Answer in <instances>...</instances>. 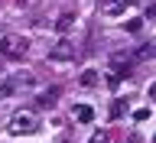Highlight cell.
I'll return each instance as SVG.
<instances>
[{
	"mask_svg": "<svg viewBox=\"0 0 156 143\" xmlns=\"http://www.w3.org/2000/svg\"><path fill=\"white\" fill-rule=\"evenodd\" d=\"M36 127H39V120H36V114L33 111H16V114L10 117V134L13 137H26V134H36Z\"/></svg>",
	"mask_w": 156,
	"mask_h": 143,
	"instance_id": "obj_1",
	"label": "cell"
},
{
	"mask_svg": "<svg viewBox=\"0 0 156 143\" xmlns=\"http://www.w3.org/2000/svg\"><path fill=\"white\" fill-rule=\"evenodd\" d=\"M26 49H29V42L23 36H13V33L0 36V52H3L7 59H23V55H26Z\"/></svg>",
	"mask_w": 156,
	"mask_h": 143,
	"instance_id": "obj_2",
	"label": "cell"
},
{
	"mask_svg": "<svg viewBox=\"0 0 156 143\" xmlns=\"http://www.w3.org/2000/svg\"><path fill=\"white\" fill-rule=\"evenodd\" d=\"M49 59H55V62H68V59H75V46H72L68 39H58L55 46L49 49Z\"/></svg>",
	"mask_w": 156,
	"mask_h": 143,
	"instance_id": "obj_3",
	"label": "cell"
},
{
	"mask_svg": "<svg viewBox=\"0 0 156 143\" xmlns=\"http://www.w3.org/2000/svg\"><path fill=\"white\" fill-rule=\"evenodd\" d=\"M127 13V0H104L101 3V16H120Z\"/></svg>",
	"mask_w": 156,
	"mask_h": 143,
	"instance_id": "obj_4",
	"label": "cell"
},
{
	"mask_svg": "<svg viewBox=\"0 0 156 143\" xmlns=\"http://www.w3.org/2000/svg\"><path fill=\"white\" fill-rule=\"evenodd\" d=\"M72 117H75L78 124H91V120H94V111H91L88 104H78L75 111H72Z\"/></svg>",
	"mask_w": 156,
	"mask_h": 143,
	"instance_id": "obj_5",
	"label": "cell"
},
{
	"mask_svg": "<svg viewBox=\"0 0 156 143\" xmlns=\"http://www.w3.org/2000/svg\"><path fill=\"white\" fill-rule=\"evenodd\" d=\"M72 26H75V13H62V16L55 20V29H58V33H68Z\"/></svg>",
	"mask_w": 156,
	"mask_h": 143,
	"instance_id": "obj_6",
	"label": "cell"
},
{
	"mask_svg": "<svg viewBox=\"0 0 156 143\" xmlns=\"http://www.w3.org/2000/svg\"><path fill=\"white\" fill-rule=\"evenodd\" d=\"M55 98H58V91H55V88H49V91H42V95L36 98V104L39 107H52V104H55Z\"/></svg>",
	"mask_w": 156,
	"mask_h": 143,
	"instance_id": "obj_7",
	"label": "cell"
},
{
	"mask_svg": "<svg viewBox=\"0 0 156 143\" xmlns=\"http://www.w3.org/2000/svg\"><path fill=\"white\" fill-rule=\"evenodd\" d=\"M78 81H81V85H85V88H94V85H98V72H94V68H85V72H81V78H78Z\"/></svg>",
	"mask_w": 156,
	"mask_h": 143,
	"instance_id": "obj_8",
	"label": "cell"
},
{
	"mask_svg": "<svg viewBox=\"0 0 156 143\" xmlns=\"http://www.w3.org/2000/svg\"><path fill=\"white\" fill-rule=\"evenodd\" d=\"M124 26H127V33H140V26H143V20H127Z\"/></svg>",
	"mask_w": 156,
	"mask_h": 143,
	"instance_id": "obj_9",
	"label": "cell"
},
{
	"mask_svg": "<svg viewBox=\"0 0 156 143\" xmlns=\"http://www.w3.org/2000/svg\"><path fill=\"white\" fill-rule=\"evenodd\" d=\"M153 52H156L153 46H140V49H136V59H150V55H153Z\"/></svg>",
	"mask_w": 156,
	"mask_h": 143,
	"instance_id": "obj_10",
	"label": "cell"
},
{
	"mask_svg": "<svg viewBox=\"0 0 156 143\" xmlns=\"http://www.w3.org/2000/svg\"><path fill=\"white\" fill-rule=\"evenodd\" d=\"M88 143H107V130H98V134L91 137V140H88Z\"/></svg>",
	"mask_w": 156,
	"mask_h": 143,
	"instance_id": "obj_11",
	"label": "cell"
},
{
	"mask_svg": "<svg viewBox=\"0 0 156 143\" xmlns=\"http://www.w3.org/2000/svg\"><path fill=\"white\" fill-rule=\"evenodd\" d=\"M124 114V101H114V107H111V117H120Z\"/></svg>",
	"mask_w": 156,
	"mask_h": 143,
	"instance_id": "obj_12",
	"label": "cell"
},
{
	"mask_svg": "<svg viewBox=\"0 0 156 143\" xmlns=\"http://www.w3.org/2000/svg\"><path fill=\"white\" fill-rule=\"evenodd\" d=\"M146 117H150V111H146V107H140V111H133V120H146Z\"/></svg>",
	"mask_w": 156,
	"mask_h": 143,
	"instance_id": "obj_13",
	"label": "cell"
},
{
	"mask_svg": "<svg viewBox=\"0 0 156 143\" xmlns=\"http://www.w3.org/2000/svg\"><path fill=\"white\" fill-rule=\"evenodd\" d=\"M146 95H150V101H156V81H153L150 88H146Z\"/></svg>",
	"mask_w": 156,
	"mask_h": 143,
	"instance_id": "obj_14",
	"label": "cell"
},
{
	"mask_svg": "<svg viewBox=\"0 0 156 143\" xmlns=\"http://www.w3.org/2000/svg\"><path fill=\"white\" fill-rule=\"evenodd\" d=\"M127 143H140V134H130V140Z\"/></svg>",
	"mask_w": 156,
	"mask_h": 143,
	"instance_id": "obj_15",
	"label": "cell"
}]
</instances>
